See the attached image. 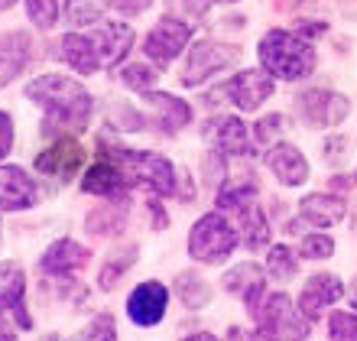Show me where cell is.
<instances>
[{"mask_svg": "<svg viewBox=\"0 0 357 341\" xmlns=\"http://www.w3.org/2000/svg\"><path fill=\"white\" fill-rule=\"evenodd\" d=\"M26 101L43 111V123L39 130L49 140L59 137H82L91 127V114H94V98L78 78L68 75H39L23 88Z\"/></svg>", "mask_w": 357, "mask_h": 341, "instance_id": "6da1fadb", "label": "cell"}, {"mask_svg": "<svg viewBox=\"0 0 357 341\" xmlns=\"http://www.w3.org/2000/svg\"><path fill=\"white\" fill-rule=\"evenodd\" d=\"M257 62L276 82H305L319 66L315 43L299 36L296 29H266L257 43Z\"/></svg>", "mask_w": 357, "mask_h": 341, "instance_id": "7a4b0ae2", "label": "cell"}, {"mask_svg": "<svg viewBox=\"0 0 357 341\" xmlns=\"http://www.w3.org/2000/svg\"><path fill=\"white\" fill-rule=\"evenodd\" d=\"M101 156L121 166V172L127 176L130 189H146L156 199H176L178 189V169L172 166L169 156H162L156 150H130L121 143H101Z\"/></svg>", "mask_w": 357, "mask_h": 341, "instance_id": "3957f363", "label": "cell"}, {"mask_svg": "<svg viewBox=\"0 0 357 341\" xmlns=\"http://www.w3.org/2000/svg\"><path fill=\"white\" fill-rule=\"evenodd\" d=\"M237 247H241V231H237L234 221H227L225 211H205L195 225L188 227L185 250L195 264L218 266L231 260Z\"/></svg>", "mask_w": 357, "mask_h": 341, "instance_id": "277c9868", "label": "cell"}, {"mask_svg": "<svg viewBox=\"0 0 357 341\" xmlns=\"http://www.w3.org/2000/svg\"><path fill=\"white\" fill-rule=\"evenodd\" d=\"M254 332L260 341H309L312 322L302 315L299 303L289 293H266L260 309L254 312Z\"/></svg>", "mask_w": 357, "mask_h": 341, "instance_id": "5b68a950", "label": "cell"}, {"mask_svg": "<svg viewBox=\"0 0 357 341\" xmlns=\"http://www.w3.org/2000/svg\"><path fill=\"white\" fill-rule=\"evenodd\" d=\"M237 62H241V46H237V43H225V39H211V36L195 39L185 52L178 82L185 88H202L215 75L234 68Z\"/></svg>", "mask_w": 357, "mask_h": 341, "instance_id": "8992f818", "label": "cell"}, {"mask_svg": "<svg viewBox=\"0 0 357 341\" xmlns=\"http://www.w3.org/2000/svg\"><path fill=\"white\" fill-rule=\"evenodd\" d=\"M192 43H195L192 23L166 13V17H160L153 23L146 39H143V56H146V62H153L156 68H169L182 52H188Z\"/></svg>", "mask_w": 357, "mask_h": 341, "instance_id": "52a82bcc", "label": "cell"}, {"mask_svg": "<svg viewBox=\"0 0 357 341\" xmlns=\"http://www.w3.org/2000/svg\"><path fill=\"white\" fill-rule=\"evenodd\" d=\"M296 114L312 130H338L351 117V98L335 88H305L296 95Z\"/></svg>", "mask_w": 357, "mask_h": 341, "instance_id": "ba28073f", "label": "cell"}, {"mask_svg": "<svg viewBox=\"0 0 357 341\" xmlns=\"http://www.w3.org/2000/svg\"><path fill=\"white\" fill-rule=\"evenodd\" d=\"M202 140L208 143V150L221 153L227 160H250L254 156V133L237 114H218L205 123Z\"/></svg>", "mask_w": 357, "mask_h": 341, "instance_id": "9c48e42d", "label": "cell"}, {"mask_svg": "<svg viewBox=\"0 0 357 341\" xmlns=\"http://www.w3.org/2000/svg\"><path fill=\"white\" fill-rule=\"evenodd\" d=\"M225 85V98L227 105H234L241 114H257L260 107L276 95V78L266 68H241L234 75L221 82Z\"/></svg>", "mask_w": 357, "mask_h": 341, "instance_id": "30bf717a", "label": "cell"}, {"mask_svg": "<svg viewBox=\"0 0 357 341\" xmlns=\"http://www.w3.org/2000/svg\"><path fill=\"white\" fill-rule=\"evenodd\" d=\"M85 156L88 153L78 143V137H59V140L49 143L46 150L36 153L33 169L52 182H72L78 176V169L85 166Z\"/></svg>", "mask_w": 357, "mask_h": 341, "instance_id": "8fae6325", "label": "cell"}, {"mask_svg": "<svg viewBox=\"0 0 357 341\" xmlns=\"http://www.w3.org/2000/svg\"><path fill=\"white\" fill-rule=\"evenodd\" d=\"M169 286L162 280H143L127 296V319L137 328H156L169 312Z\"/></svg>", "mask_w": 357, "mask_h": 341, "instance_id": "7c38bea8", "label": "cell"}, {"mask_svg": "<svg viewBox=\"0 0 357 341\" xmlns=\"http://www.w3.org/2000/svg\"><path fill=\"white\" fill-rule=\"evenodd\" d=\"M344 296H348V286H344V280H341L338 273L319 270V273H312L309 280L302 283L299 296H296V303H299L302 315H305L309 322H319L321 315L328 312L331 305H338Z\"/></svg>", "mask_w": 357, "mask_h": 341, "instance_id": "4fadbf2b", "label": "cell"}, {"mask_svg": "<svg viewBox=\"0 0 357 341\" xmlns=\"http://www.w3.org/2000/svg\"><path fill=\"white\" fill-rule=\"evenodd\" d=\"M0 315H7L20 332L33 328L26 305V270L17 260H0Z\"/></svg>", "mask_w": 357, "mask_h": 341, "instance_id": "5bb4252c", "label": "cell"}, {"mask_svg": "<svg viewBox=\"0 0 357 341\" xmlns=\"http://www.w3.org/2000/svg\"><path fill=\"white\" fill-rule=\"evenodd\" d=\"M88 36H91V43H94V52H98L101 68L117 72L123 59L130 56L137 33H133V26H127L123 20H101V23H98Z\"/></svg>", "mask_w": 357, "mask_h": 341, "instance_id": "9a60e30c", "label": "cell"}, {"mask_svg": "<svg viewBox=\"0 0 357 341\" xmlns=\"http://www.w3.org/2000/svg\"><path fill=\"white\" fill-rule=\"evenodd\" d=\"M143 114H146V123L156 127L160 133H178L195 121L192 105H188L185 98L169 95V91H150V95H143Z\"/></svg>", "mask_w": 357, "mask_h": 341, "instance_id": "2e32d148", "label": "cell"}, {"mask_svg": "<svg viewBox=\"0 0 357 341\" xmlns=\"http://www.w3.org/2000/svg\"><path fill=\"white\" fill-rule=\"evenodd\" d=\"M264 162H266V169L273 172V179L280 182V185H286V189H299L312 176L309 156L289 140H276L273 146H266Z\"/></svg>", "mask_w": 357, "mask_h": 341, "instance_id": "e0dca14e", "label": "cell"}, {"mask_svg": "<svg viewBox=\"0 0 357 341\" xmlns=\"http://www.w3.org/2000/svg\"><path fill=\"white\" fill-rule=\"evenodd\" d=\"M88 260H91V247L78 244L75 237H59L39 257V273L52 280H72L78 270H85Z\"/></svg>", "mask_w": 357, "mask_h": 341, "instance_id": "ac0fdd59", "label": "cell"}, {"mask_svg": "<svg viewBox=\"0 0 357 341\" xmlns=\"http://www.w3.org/2000/svg\"><path fill=\"white\" fill-rule=\"evenodd\" d=\"M221 286H225L231 296H237V299L247 305V312L254 315L257 309H260V303L266 299V270H264V264H257V260H241V264H234L225 273Z\"/></svg>", "mask_w": 357, "mask_h": 341, "instance_id": "d6986e66", "label": "cell"}, {"mask_svg": "<svg viewBox=\"0 0 357 341\" xmlns=\"http://www.w3.org/2000/svg\"><path fill=\"white\" fill-rule=\"evenodd\" d=\"M39 205V185L23 166L0 162V211H29Z\"/></svg>", "mask_w": 357, "mask_h": 341, "instance_id": "ffe728a7", "label": "cell"}, {"mask_svg": "<svg viewBox=\"0 0 357 341\" xmlns=\"http://www.w3.org/2000/svg\"><path fill=\"white\" fill-rule=\"evenodd\" d=\"M299 209V221L319 227V231H328V227L341 225L348 218V199L338 195V192H309L302 195V202L296 205Z\"/></svg>", "mask_w": 357, "mask_h": 341, "instance_id": "44dd1931", "label": "cell"}, {"mask_svg": "<svg viewBox=\"0 0 357 341\" xmlns=\"http://www.w3.org/2000/svg\"><path fill=\"white\" fill-rule=\"evenodd\" d=\"M130 182L121 172V166L111 160H94V166H88L82 176V192L85 195H98V199H127Z\"/></svg>", "mask_w": 357, "mask_h": 341, "instance_id": "7402d4cb", "label": "cell"}, {"mask_svg": "<svg viewBox=\"0 0 357 341\" xmlns=\"http://www.w3.org/2000/svg\"><path fill=\"white\" fill-rule=\"evenodd\" d=\"M29 59H33V39L26 29L0 33V88L10 85L17 75H23Z\"/></svg>", "mask_w": 357, "mask_h": 341, "instance_id": "603a6c76", "label": "cell"}, {"mask_svg": "<svg viewBox=\"0 0 357 341\" xmlns=\"http://www.w3.org/2000/svg\"><path fill=\"white\" fill-rule=\"evenodd\" d=\"M59 59L68 68H75L78 75L101 72V62H98V52H94V43L88 33H66V36L59 39Z\"/></svg>", "mask_w": 357, "mask_h": 341, "instance_id": "cb8c5ba5", "label": "cell"}, {"mask_svg": "<svg viewBox=\"0 0 357 341\" xmlns=\"http://www.w3.org/2000/svg\"><path fill=\"white\" fill-rule=\"evenodd\" d=\"M237 215V231H241V247H247L250 254L254 250H266L270 247V237H273V227H270V218H266V211L250 202L247 209L234 211Z\"/></svg>", "mask_w": 357, "mask_h": 341, "instance_id": "d4e9b609", "label": "cell"}, {"mask_svg": "<svg viewBox=\"0 0 357 341\" xmlns=\"http://www.w3.org/2000/svg\"><path fill=\"white\" fill-rule=\"evenodd\" d=\"M257 195H260V185H257V176L250 172V176H227L221 185H218L215 192V209L218 211H241L247 209L250 202H257Z\"/></svg>", "mask_w": 357, "mask_h": 341, "instance_id": "484cf974", "label": "cell"}, {"mask_svg": "<svg viewBox=\"0 0 357 341\" xmlns=\"http://www.w3.org/2000/svg\"><path fill=\"white\" fill-rule=\"evenodd\" d=\"M172 296L185 305L188 312H202L211 303L215 289H211V283L198 270H182V273L172 276Z\"/></svg>", "mask_w": 357, "mask_h": 341, "instance_id": "4316f807", "label": "cell"}, {"mask_svg": "<svg viewBox=\"0 0 357 341\" xmlns=\"http://www.w3.org/2000/svg\"><path fill=\"white\" fill-rule=\"evenodd\" d=\"M127 215H130V205L127 199H111V205H101L85 215V231L91 237H117L127 227Z\"/></svg>", "mask_w": 357, "mask_h": 341, "instance_id": "83f0119b", "label": "cell"}, {"mask_svg": "<svg viewBox=\"0 0 357 341\" xmlns=\"http://www.w3.org/2000/svg\"><path fill=\"white\" fill-rule=\"evenodd\" d=\"M137 257H140V247L137 244H123L117 254L107 257V260L98 266V289H101V293H111L114 286H121V280L130 273L133 264H137Z\"/></svg>", "mask_w": 357, "mask_h": 341, "instance_id": "f1b7e54d", "label": "cell"}, {"mask_svg": "<svg viewBox=\"0 0 357 341\" xmlns=\"http://www.w3.org/2000/svg\"><path fill=\"white\" fill-rule=\"evenodd\" d=\"M299 250L289 244H270L266 247V257H264V270H266V280L273 283H289L299 276Z\"/></svg>", "mask_w": 357, "mask_h": 341, "instance_id": "f546056e", "label": "cell"}, {"mask_svg": "<svg viewBox=\"0 0 357 341\" xmlns=\"http://www.w3.org/2000/svg\"><path fill=\"white\" fill-rule=\"evenodd\" d=\"M117 78H121L123 88H130V91H137L143 98V95H150V91H156L160 68L153 66V62H130V66H123L117 72Z\"/></svg>", "mask_w": 357, "mask_h": 341, "instance_id": "4dcf8cb0", "label": "cell"}, {"mask_svg": "<svg viewBox=\"0 0 357 341\" xmlns=\"http://www.w3.org/2000/svg\"><path fill=\"white\" fill-rule=\"evenodd\" d=\"M302 260H312V264H319V260H331L335 257V237L325 234V231H309V234L299 237V244H296Z\"/></svg>", "mask_w": 357, "mask_h": 341, "instance_id": "1f68e13d", "label": "cell"}, {"mask_svg": "<svg viewBox=\"0 0 357 341\" xmlns=\"http://www.w3.org/2000/svg\"><path fill=\"white\" fill-rule=\"evenodd\" d=\"M104 7H107V0H66V3H62L68 23H75V26H91V23H101Z\"/></svg>", "mask_w": 357, "mask_h": 341, "instance_id": "d6a6232c", "label": "cell"}, {"mask_svg": "<svg viewBox=\"0 0 357 341\" xmlns=\"http://www.w3.org/2000/svg\"><path fill=\"white\" fill-rule=\"evenodd\" d=\"M282 130H286V114H280V111H270L264 117H257V123L250 127L257 146H273L282 137Z\"/></svg>", "mask_w": 357, "mask_h": 341, "instance_id": "836d02e7", "label": "cell"}, {"mask_svg": "<svg viewBox=\"0 0 357 341\" xmlns=\"http://www.w3.org/2000/svg\"><path fill=\"white\" fill-rule=\"evenodd\" d=\"M328 341H357L354 309H335V312H328Z\"/></svg>", "mask_w": 357, "mask_h": 341, "instance_id": "e575fe53", "label": "cell"}, {"mask_svg": "<svg viewBox=\"0 0 357 341\" xmlns=\"http://www.w3.org/2000/svg\"><path fill=\"white\" fill-rule=\"evenodd\" d=\"M75 341H117V322L111 312H98L91 322L75 335Z\"/></svg>", "mask_w": 357, "mask_h": 341, "instance_id": "d590c367", "label": "cell"}, {"mask_svg": "<svg viewBox=\"0 0 357 341\" xmlns=\"http://www.w3.org/2000/svg\"><path fill=\"white\" fill-rule=\"evenodd\" d=\"M62 3L59 0H26V17L33 20V26L39 29H52L59 23Z\"/></svg>", "mask_w": 357, "mask_h": 341, "instance_id": "8d00e7d4", "label": "cell"}, {"mask_svg": "<svg viewBox=\"0 0 357 341\" xmlns=\"http://www.w3.org/2000/svg\"><path fill=\"white\" fill-rule=\"evenodd\" d=\"M172 17L185 20V23H198L208 17V10L215 7V0H166Z\"/></svg>", "mask_w": 357, "mask_h": 341, "instance_id": "74e56055", "label": "cell"}, {"mask_svg": "<svg viewBox=\"0 0 357 341\" xmlns=\"http://www.w3.org/2000/svg\"><path fill=\"white\" fill-rule=\"evenodd\" d=\"M321 153H325V162H335L338 166L344 160V153H348V137L344 133H328L325 143H321Z\"/></svg>", "mask_w": 357, "mask_h": 341, "instance_id": "f35d334b", "label": "cell"}, {"mask_svg": "<svg viewBox=\"0 0 357 341\" xmlns=\"http://www.w3.org/2000/svg\"><path fill=\"white\" fill-rule=\"evenodd\" d=\"M13 140H17V130H13V117L7 111H0V162L13 153Z\"/></svg>", "mask_w": 357, "mask_h": 341, "instance_id": "ab89813d", "label": "cell"}, {"mask_svg": "<svg viewBox=\"0 0 357 341\" xmlns=\"http://www.w3.org/2000/svg\"><path fill=\"white\" fill-rule=\"evenodd\" d=\"M156 0H107V7L117 10L121 17H140V13H146V10L153 7Z\"/></svg>", "mask_w": 357, "mask_h": 341, "instance_id": "60d3db41", "label": "cell"}, {"mask_svg": "<svg viewBox=\"0 0 357 341\" xmlns=\"http://www.w3.org/2000/svg\"><path fill=\"white\" fill-rule=\"evenodd\" d=\"M146 215H150V231H166V225H169V215H166V209H162V199H156V195H150L146 199Z\"/></svg>", "mask_w": 357, "mask_h": 341, "instance_id": "b9f144b4", "label": "cell"}, {"mask_svg": "<svg viewBox=\"0 0 357 341\" xmlns=\"http://www.w3.org/2000/svg\"><path fill=\"white\" fill-rule=\"evenodd\" d=\"M292 29H296L299 36H305L309 43H315L319 36H325V33H328V23H325V20H296V23H292Z\"/></svg>", "mask_w": 357, "mask_h": 341, "instance_id": "7bdbcfd3", "label": "cell"}, {"mask_svg": "<svg viewBox=\"0 0 357 341\" xmlns=\"http://www.w3.org/2000/svg\"><path fill=\"white\" fill-rule=\"evenodd\" d=\"M198 192V182L192 179V172L188 169H178V189H176V199L178 202H192Z\"/></svg>", "mask_w": 357, "mask_h": 341, "instance_id": "ee69618b", "label": "cell"}, {"mask_svg": "<svg viewBox=\"0 0 357 341\" xmlns=\"http://www.w3.org/2000/svg\"><path fill=\"white\" fill-rule=\"evenodd\" d=\"M0 341H17V325L7 315H0Z\"/></svg>", "mask_w": 357, "mask_h": 341, "instance_id": "f6af8a7d", "label": "cell"}, {"mask_svg": "<svg viewBox=\"0 0 357 341\" xmlns=\"http://www.w3.org/2000/svg\"><path fill=\"white\" fill-rule=\"evenodd\" d=\"M178 341H221L215 332H192V335H185V338H178Z\"/></svg>", "mask_w": 357, "mask_h": 341, "instance_id": "bcb514c9", "label": "cell"}, {"mask_svg": "<svg viewBox=\"0 0 357 341\" xmlns=\"http://www.w3.org/2000/svg\"><path fill=\"white\" fill-rule=\"evenodd\" d=\"M299 3H302V0H273V7L282 10V13H289V10H296Z\"/></svg>", "mask_w": 357, "mask_h": 341, "instance_id": "7dc6e473", "label": "cell"}, {"mask_svg": "<svg viewBox=\"0 0 357 341\" xmlns=\"http://www.w3.org/2000/svg\"><path fill=\"white\" fill-rule=\"evenodd\" d=\"M348 299H351V309L357 312V276L351 280V286H348Z\"/></svg>", "mask_w": 357, "mask_h": 341, "instance_id": "c3c4849f", "label": "cell"}, {"mask_svg": "<svg viewBox=\"0 0 357 341\" xmlns=\"http://www.w3.org/2000/svg\"><path fill=\"white\" fill-rule=\"evenodd\" d=\"M13 3H17V0H0V10H10Z\"/></svg>", "mask_w": 357, "mask_h": 341, "instance_id": "681fc988", "label": "cell"}, {"mask_svg": "<svg viewBox=\"0 0 357 341\" xmlns=\"http://www.w3.org/2000/svg\"><path fill=\"white\" fill-rule=\"evenodd\" d=\"M43 341H66V338H62V335H46Z\"/></svg>", "mask_w": 357, "mask_h": 341, "instance_id": "f907efd6", "label": "cell"}, {"mask_svg": "<svg viewBox=\"0 0 357 341\" xmlns=\"http://www.w3.org/2000/svg\"><path fill=\"white\" fill-rule=\"evenodd\" d=\"M215 3H237V0H215Z\"/></svg>", "mask_w": 357, "mask_h": 341, "instance_id": "816d5d0a", "label": "cell"}, {"mask_svg": "<svg viewBox=\"0 0 357 341\" xmlns=\"http://www.w3.org/2000/svg\"><path fill=\"white\" fill-rule=\"evenodd\" d=\"M354 182H357V172H354Z\"/></svg>", "mask_w": 357, "mask_h": 341, "instance_id": "f5cc1de1", "label": "cell"}]
</instances>
